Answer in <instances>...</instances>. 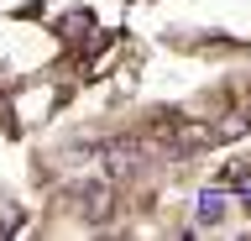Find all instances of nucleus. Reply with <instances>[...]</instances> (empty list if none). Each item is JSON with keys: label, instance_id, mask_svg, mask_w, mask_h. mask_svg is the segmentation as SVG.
I'll return each instance as SVG.
<instances>
[{"label": "nucleus", "instance_id": "nucleus-1", "mask_svg": "<svg viewBox=\"0 0 251 241\" xmlns=\"http://www.w3.org/2000/svg\"><path fill=\"white\" fill-rule=\"evenodd\" d=\"M52 100H58V89L52 84H42V79H26L21 89L11 95V105H16V121L21 126H37V115H47L52 110Z\"/></svg>", "mask_w": 251, "mask_h": 241}]
</instances>
